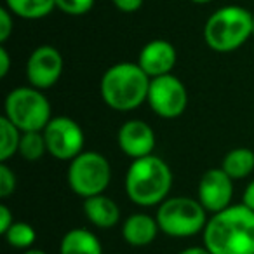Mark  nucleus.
Segmentation results:
<instances>
[{
  "instance_id": "25",
  "label": "nucleus",
  "mask_w": 254,
  "mask_h": 254,
  "mask_svg": "<svg viewBox=\"0 0 254 254\" xmlns=\"http://www.w3.org/2000/svg\"><path fill=\"white\" fill-rule=\"evenodd\" d=\"M112 2L120 12H127V14H131V12H136V11L141 9V5H143L145 0H112Z\"/></svg>"
},
{
  "instance_id": "13",
  "label": "nucleus",
  "mask_w": 254,
  "mask_h": 254,
  "mask_svg": "<svg viewBox=\"0 0 254 254\" xmlns=\"http://www.w3.org/2000/svg\"><path fill=\"white\" fill-rule=\"evenodd\" d=\"M176 49L169 40L153 39L143 46L136 63L143 68V71L150 78H157L162 75H169L176 64Z\"/></svg>"
},
{
  "instance_id": "22",
  "label": "nucleus",
  "mask_w": 254,
  "mask_h": 254,
  "mask_svg": "<svg viewBox=\"0 0 254 254\" xmlns=\"http://www.w3.org/2000/svg\"><path fill=\"white\" fill-rule=\"evenodd\" d=\"M96 0H56V9L68 16H84L94 7Z\"/></svg>"
},
{
  "instance_id": "23",
  "label": "nucleus",
  "mask_w": 254,
  "mask_h": 254,
  "mask_svg": "<svg viewBox=\"0 0 254 254\" xmlns=\"http://www.w3.org/2000/svg\"><path fill=\"white\" fill-rule=\"evenodd\" d=\"M18 178L7 162H0V198H9L16 191Z\"/></svg>"
},
{
  "instance_id": "26",
  "label": "nucleus",
  "mask_w": 254,
  "mask_h": 254,
  "mask_svg": "<svg viewBox=\"0 0 254 254\" xmlns=\"http://www.w3.org/2000/svg\"><path fill=\"white\" fill-rule=\"evenodd\" d=\"M14 221H16V219H14V216H12L9 205L7 204H0V233L4 235V233L11 228V225Z\"/></svg>"
},
{
  "instance_id": "8",
  "label": "nucleus",
  "mask_w": 254,
  "mask_h": 254,
  "mask_svg": "<svg viewBox=\"0 0 254 254\" xmlns=\"http://www.w3.org/2000/svg\"><path fill=\"white\" fill-rule=\"evenodd\" d=\"M47 153L56 160L70 162L84 152L85 134L73 119L64 115L53 117L44 129Z\"/></svg>"
},
{
  "instance_id": "4",
  "label": "nucleus",
  "mask_w": 254,
  "mask_h": 254,
  "mask_svg": "<svg viewBox=\"0 0 254 254\" xmlns=\"http://www.w3.org/2000/svg\"><path fill=\"white\" fill-rule=\"evenodd\" d=\"M202 33L214 53H233L253 35V14L240 5H223L207 18Z\"/></svg>"
},
{
  "instance_id": "29",
  "label": "nucleus",
  "mask_w": 254,
  "mask_h": 254,
  "mask_svg": "<svg viewBox=\"0 0 254 254\" xmlns=\"http://www.w3.org/2000/svg\"><path fill=\"white\" fill-rule=\"evenodd\" d=\"M178 254H211V253H209V249L205 246H190V247H185Z\"/></svg>"
},
{
  "instance_id": "10",
  "label": "nucleus",
  "mask_w": 254,
  "mask_h": 254,
  "mask_svg": "<svg viewBox=\"0 0 254 254\" xmlns=\"http://www.w3.org/2000/svg\"><path fill=\"white\" fill-rule=\"evenodd\" d=\"M63 56L54 46L44 44L33 49L26 61V78L33 87L46 91L58 84L63 73Z\"/></svg>"
},
{
  "instance_id": "28",
  "label": "nucleus",
  "mask_w": 254,
  "mask_h": 254,
  "mask_svg": "<svg viewBox=\"0 0 254 254\" xmlns=\"http://www.w3.org/2000/svg\"><path fill=\"white\" fill-rule=\"evenodd\" d=\"M242 204H244V205H247V207L253 209V211H254V180L251 181V183L246 187V190H244Z\"/></svg>"
},
{
  "instance_id": "16",
  "label": "nucleus",
  "mask_w": 254,
  "mask_h": 254,
  "mask_svg": "<svg viewBox=\"0 0 254 254\" xmlns=\"http://www.w3.org/2000/svg\"><path fill=\"white\" fill-rule=\"evenodd\" d=\"M60 254H103V247L91 230L71 228L61 239Z\"/></svg>"
},
{
  "instance_id": "24",
  "label": "nucleus",
  "mask_w": 254,
  "mask_h": 254,
  "mask_svg": "<svg viewBox=\"0 0 254 254\" xmlns=\"http://www.w3.org/2000/svg\"><path fill=\"white\" fill-rule=\"evenodd\" d=\"M14 32V14L7 7L0 9V42L5 44Z\"/></svg>"
},
{
  "instance_id": "9",
  "label": "nucleus",
  "mask_w": 254,
  "mask_h": 254,
  "mask_svg": "<svg viewBox=\"0 0 254 254\" xmlns=\"http://www.w3.org/2000/svg\"><path fill=\"white\" fill-rule=\"evenodd\" d=\"M146 103L157 117L173 120L181 117L187 110L188 91L176 75H162V77L152 78Z\"/></svg>"
},
{
  "instance_id": "6",
  "label": "nucleus",
  "mask_w": 254,
  "mask_h": 254,
  "mask_svg": "<svg viewBox=\"0 0 254 254\" xmlns=\"http://www.w3.org/2000/svg\"><path fill=\"white\" fill-rule=\"evenodd\" d=\"M4 117L11 120L21 132H32L44 131L53 119V112L44 91L33 85H21L5 96Z\"/></svg>"
},
{
  "instance_id": "27",
  "label": "nucleus",
  "mask_w": 254,
  "mask_h": 254,
  "mask_svg": "<svg viewBox=\"0 0 254 254\" xmlns=\"http://www.w3.org/2000/svg\"><path fill=\"white\" fill-rule=\"evenodd\" d=\"M9 70H11V54L2 46L0 47V77H7Z\"/></svg>"
},
{
  "instance_id": "31",
  "label": "nucleus",
  "mask_w": 254,
  "mask_h": 254,
  "mask_svg": "<svg viewBox=\"0 0 254 254\" xmlns=\"http://www.w3.org/2000/svg\"><path fill=\"white\" fill-rule=\"evenodd\" d=\"M190 2H193V4H198V5H204V4H209V2H212V0H190Z\"/></svg>"
},
{
  "instance_id": "18",
  "label": "nucleus",
  "mask_w": 254,
  "mask_h": 254,
  "mask_svg": "<svg viewBox=\"0 0 254 254\" xmlns=\"http://www.w3.org/2000/svg\"><path fill=\"white\" fill-rule=\"evenodd\" d=\"M5 7L18 18L37 21L56 9V0H5Z\"/></svg>"
},
{
  "instance_id": "32",
  "label": "nucleus",
  "mask_w": 254,
  "mask_h": 254,
  "mask_svg": "<svg viewBox=\"0 0 254 254\" xmlns=\"http://www.w3.org/2000/svg\"><path fill=\"white\" fill-rule=\"evenodd\" d=\"M253 37H254V14H253Z\"/></svg>"
},
{
  "instance_id": "21",
  "label": "nucleus",
  "mask_w": 254,
  "mask_h": 254,
  "mask_svg": "<svg viewBox=\"0 0 254 254\" xmlns=\"http://www.w3.org/2000/svg\"><path fill=\"white\" fill-rule=\"evenodd\" d=\"M5 242L11 247L19 251H26L32 249L33 244L37 240V232L30 223L26 221H14L11 225V228L4 233Z\"/></svg>"
},
{
  "instance_id": "12",
  "label": "nucleus",
  "mask_w": 254,
  "mask_h": 254,
  "mask_svg": "<svg viewBox=\"0 0 254 254\" xmlns=\"http://www.w3.org/2000/svg\"><path fill=\"white\" fill-rule=\"evenodd\" d=\"M117 143L124 155L131 160L148 157L155 150V132L153 129L139 119H131L120 126L117 132Z\"/></svg>"
},
{
  "instance_id": "15",
  "label": "nucleus",
  "mask_w": 254,
  "mask_h": 254,
  "mask_svg": "<svg viewBox=\"0 0 254 254\" xmlns=\"http://www.w3.org/2000/svg\"><path fill=\"white\" fill-rule=\"evenodd\" d=\"M84 214L89 223L96 226V228L108 230L119 225L120 221V209L113 198L108 195H94V197L84 198Z\"/></svg>"
},
{
  "instance_id": "30",
  "label": "nucleus",
  "mask_w": 254,
  "mask_h": 254,
  "mask_svg": "<svg viewBox=\"0 0 254 254\" xmlns=\"http://www.w3.org/2000/svg\"><path fill=\"white\" fill-rule=\"evenodd\" d=\"M23 254H47L46 251H42V249H26V251H23Z\"/></svg>"
},
{
  "instance_id": "19",
  "label": "nucleus",
  "mask_w": 254,
  "mask_h": 254,
  "mask_svg": "<svg viewBox=\"0 0 254 254\" xmlns=\"http://www.w3.org/2000/svg\"><path fill=\"white\" fill-rule=\"evenodd\" d=\"M21 134L23 132L9 119H0V162H7L18 153Z\"/></svg>"
},
{
  "instance_id": "7",
  "label": "nucleus",
  "mask_w": 254,
  "mask_h": 254,
  "mask_svg": "<svg viewBox=\"0 0 254 254\" xmlns=\"http://www.w3.org/2000/svg\"><path fill=\"white\" fill-rule=\"evenodd\" d=\"M66 181L70 190L82 198L101 195L112 181V166L103 153L84 150L70 160Z\"/></svg>"
},
{
  "instance_id": "3",
  "label": "nucleus",
  "mask_w": 254,
  "mask_h": 254,
  "mask_svg": "<svg viewBox=\"0 0 254 254\" xmlns=\"http://www.w3.org/2000/svg\"><path fill=\"white\" fill-rule=\"evenodd\" d=\"M152 78L138 63H117L103 73L99 92L106 106L115 112H132L148 99Z\"/></svg>"
},
{
  "instance_id": "5",
  "label": "nucleus",
  "mask_w": 254,
  "mask_h": 254,
  "mask_svg": "<svg viewBox=\"0 0 254 254\" xmlns=\"http://www.w3.org/2000/svg\"><path fill=\"white\" fill-rule=\"evenodd\" d=\"M155 218L162 233L174 239H185L204 232L209 212L198 202V198L183 195L167 197L157 209Z\"/></svg>"
},
{
  "instance_id": "2",
  "label": "nucleus",
  "mask_w": 254,
  "mask_h": 254,
  "mask_svg": "<svg viewBox=\"0 0 254 254\" xmlns=\"http://www.w3.org/2000/svg\"><path fill=\"white\" fill-rule=\"evenodd\" d=\"M126 193L139 207L160 205L173 188V171L169 164L157 155H148L131 162L126 173Z\"/></svg>"
},
{
  "instance_id": "11",
  "label": "nucleus",
  "mask_w": 254,
  "mask_h": 254,
  "mask_svg": "<svg viewBox=\"0 0 254 254\" xmlns=\"http://www.w3.org/2000/svg\"><path fill=\"white\" fill-rule=\"evenodd\" d=\"M233 180L221 169L214 167L202 174L197 187V198L209 214L223 211L232 205Z\"/></svg>"
},
{
  "instance_id": "14",
  "label": "nucleus",
  "mask_w": 254,
  "mask_h": 254,
  "mask_svg": "<svg viewBox=\"0 0 254 254\" xmlns=\"http://www.w3.org/2000/svg\"><path fill=\"white\" fill-rule=\"evenodd\" d=\"M160 228L157 218L146 212H134L122 223L124 242L132 247H145L155 242Z\"/></svg>"
},
{
  "instance_id": "20",
  "label": "nucleus",
  "mask_w": 254,
  "mask_h": 254,
  "mask_svg": "<svg viewBox=\"0 0 254 254\" xmlns=\"http://www.w3.org/2000/svg\"><path fill=\"white\" fill-rule=\"evenodd\" d=\"M18 153L21 155L23 160L28 162H37L47 153L46 138H44L42 131H32V132H23L21 141H19Z\"/></svg>"
},
{
  "instance_id": "17",
  "label": "nucleus",
  "mask_w": 254,
  "mask_h": 254,
  "mask_svg": "<svg viewBox=\"0 0 254 254\" xmlns=\"http://www.w3.org/2000/svg\"><path fill=\"white\" fill-rule=\"evenodd\" d=\"M221 169L235 180H244V178L251 176L254 171V152L251 148H233L223 157Z\"/></svg>"
},
{
  "instance_id": "1",
  "label": "nucleus",
  "mask_w": 254,
  "mask_h": 254,
  "mask_svg": "<svg viewBox=\"0 0 254 254\" xmlns=\"http://www.w3.org/2000/svg\"><path fill=\"white\" fill-rule=\"evenodd\" d=\"M202 239L211 254H254V211L237 204L211 214Z\"/></svg>"
}]
</instances>
